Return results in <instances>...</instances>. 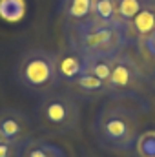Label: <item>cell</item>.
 Listing matches in <instances>:
<instances>
[{
  "label": "cell",
  "instance_id": "cell-1",
  "mask_svg": "<svg viewBox=\"0 0 155 157\" xmlns=\"http://www.w3.org/2000/svg\"><path fill=\"white\" fill-rule=\"evenodd\" d=\"M68 33L70 46L78 49L84 57H115L124 51L130 42L128 28L120 22H99L89 18L77 26H68Z\"/></svg>",
  "mask_w": 155,
  "mask_h": 157
},
{
  "label": "cell",
  "instance_id": "cell-7",
  "mask_svg": "<svg viewBox=\"0 0 155 157\" xmlns=\"http://www.w3.org/2000/svg\"><path fill=\"white\" fill-rule=\"evenodd\" d=\"M55 62H57V75L59 80L64 82V84H71L77 77H80L84 73V55L68 46V48H62L55 53Z\"/></svg>",
  "mask_w": 155,
  "mask_h": 157
},
{
  "label": "cell",
  "instance_id": "cell-12",
  "mask_svg": "<svg viewBox=\"0 0 155 157\" xmlns=\"http://www.w3.org/2000/svg\"><path fill=\"white\" fill-rule=\"evenodd\" d=\"M113 59L115 57H106V55H93V57H84V71L93 73L95 77L102 78L108 82L113 68Z\"/></svg>",
  "mask_w": 155,
  "mask_h": 157
},
{
  "label": "cell",
  "instance_id": "cell-2",
  "mask_svg": "<svg viewBox=\"0 0 155 157\" xmlns=\"http://www.w3.org/2000/svg\"><path fill=\"white\" fill-rule=\"evenodd\" d=\"M93 132L97 143L112 152H130L135 148L139 137V119L137 115L119 104L104 106L93 122Z\"/></svg>",
  "mask_w": 155,
  "mask_h": 157
},
{
  "label": "cell",
  "instance_id": "cell-11",
  "mask_svg": "<svg viewBox=\"0 0 155 157\" xmlns=\"http://www.w3.org/2000/svg\"><path fill=\"white\" fill-rule=\"evenodd\" d=\"M20 157H68V154L57 143L44 139H29L22 144Z\"/></svg>",
  "mask_w": 155,
  "mask_h": 157
},
{
  "label": "cell",
  "instance_id": "cell-15",
  "mask_svg": "<svg viewBox=\"0 0 155 157\" xmlns=\"http://www.w3.org/2000/svg\"><path fill=\"white\" fill-rule=\"evenodd\" d=\"M24 0H0V17L9 22H17L24 17Z\"/></svg>",
  "mask_w": 155,
  "mask_h": 157
},
{
  "label": "cell",
  "instance_id": "cell-4",
  "mask_svg": "<svg viewBox=\"0 0 155 157\" xmlns=\"http://www.w3.org/2000/svg\"><path fill=\"white\" fill-rule=\"evenodd\" d=\"M37 117L44 130L53 133H68L77 130L80 122V108L73 95L51 90L40 97Z\"/></svg>",
  "mask_w": 155,
  "mask_h": 157
},
{
  "label": "cell",
  "instance_id": "cell-14",
  "mask_svg": "<svg viewBox=\"0 0 155 157\" xmlns=\"http://www.w3.org/2000/svg\"><path fill=\"white\" fill-rule=\"evenodd\" d=\"M146 0H117V20L128 28L135 15L142 9Z\"/></svg>",
  "mask_w": 155,
  "mask_h": 157
},
{
  "label": "cell",
  "instance_id": "cell-8",
  "mask_svg": "<svg viewBox=\"0 0 155 157\" xmlns=\"http://www.w3.org/2000/svg\"><path fill=\"white\" fill-rule=\"evenodd\" d=\"M152 31H155V0H146L142 9L128 24V35L130 40L137 39L142 42Z\"/></svg>",
  "mask_w": 155,
  "mask_h": 157
},
{
  "label": "cell",
  "instance_id": "cell-13",
  "mask_svg": "<svg viewBox=\"0 0 155 157\" xmlns=\"http://www.w3.org/2000/svg\"><path fill=\"white\" fill-rule=\"evenodd\" d=\"M91 20L119 22L117 20V0H93Z\"/></svg>",
  "mask_w": 155,
  "mask_h": 157
},
{
  "label": "cell",
  "instance_id": "cell-6",
  "mask_svg": "<svg viewBox=\"0 0 155 157\" xmlns=\"http://www.w3.org/2000/svg\"><path fill=\"white\" fill-rule=\"evenodd\" d=\"M29 132H31L29 119L22 112L15 108L0 110V133L6 139L22 146L26 141H29Z\"/></svg>",
  "mask_w": 155,
  "mask_h": 157
},
{
  "label": "cell",
  "instance_id": "cell-9",
  "mask_svg": "<svg viewBox=\"0 0 155 157\" xmlns=\"http://www.w3.org/2000/svg\"><path fill=\"white\" fill-rule=\"evenodd\" d=\"M70 88L80 95L82 99H100V97H108V82L102 78L95 77L89 71H84L80 77H77Z\"/></svg>",
  "mask_w": 155,
  "mask_h": 157
},
{
  "label": "cell",
  "instance_id": "cell-10",
  "mask_svg": "<svg viewBox=\"0 0 155 157\" xmlns=\"http://www.w3.org/2000/svg\"><path fill=\"white\" fill-rule=\"evenodd\" d=\"M59 11L68 26H77L91 18L93 0H60Z\"/></svg>",
  "mask_w": 155,
  "mask_h": 157
},
{
  "label": "cell",
  "instance_id": "cell-18",
  "mask_svg": "<svg viewBox=\"0 0 155 157\" xmlns=\"http://www.w3.org/2000/svg\"><path fill=\"white\" fill-rule=\"evenodd\" d=\"M142 44H144V48H146V51L152 55L155 59V31H152L146 39L142 40Z\"/></svg>",
  "mask_w": 155,
  "mask_h": 157
},
{
  "label": "cell",
  "instance_id": "cell-17",
  "mask_svg": "<svg viewBox=\"0 0 155 157\" xmlns=\"http://www.w3.org/2000/svg\"><path fill=\"white\" fill-rule=\"evenodd\" d=\"M20 144L11 143L0 133V157H20Z\"/></svg>",
  "mask_w": 155,
  "mask_h": 157
},
{
  "label": "cell",
  "instance_id": "cell-5",
  "mask_svg": "<svg viewBox=\"0 0 155 157\" xmlns=\"http://www.w3.org/2000/svg\"><path fill=\"white\" fill-rule=\"evenodd\" d=\"M141 78L142 71L139 64L128 53L122 51L115 55L112 75L108 78V97H124L133 93L141 84Z\"/></svg>",
  "mask_w": 155,
  "mask_h": 157
},
{
  "label": "cell",
  "instance_id": "cell-16",
  "mask_svg": "<svg viewBox=\"0 0 155 157\" xmlns=\"http://www.w3.org/2000/svg\"><path fill=\"white\" fill-rule=\"evenodd\" d=\"M135 152L139 157H155V130L139 133L135 143Z\"/></svg>",
  "mask_w": 155,
  "mask_h": 157
},
{
  "label": "cell",
  "instance_id": "cell-3",
  "mask_svg": "<svg viewBox=\"0 0 155 157\" xmlns=\"http://www.w3.org/2000/svg\"><path fill=\"white\" fill-rule=\"evenodd\" d=\"M17 82L24 90L37 95H44L55 90V86L60 84L57 75L55 53L40 48L24 53L17 64Z\"/></svg>",
  "mask_w": 155,
  "mask_h": 157
}]
</instances>
